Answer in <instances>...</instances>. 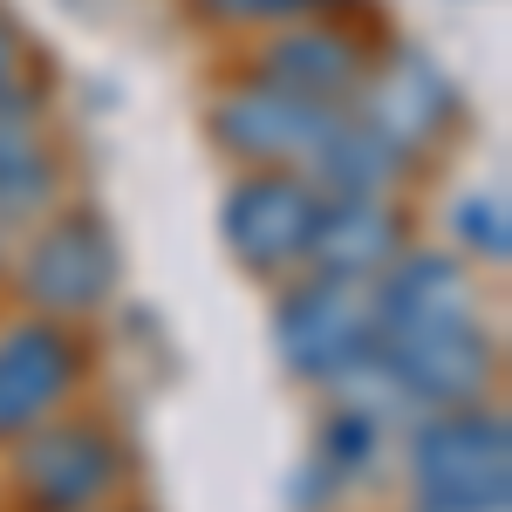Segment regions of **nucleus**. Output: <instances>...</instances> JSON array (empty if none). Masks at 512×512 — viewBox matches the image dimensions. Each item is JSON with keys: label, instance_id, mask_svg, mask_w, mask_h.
<instances>
[{"label": "nucleus", "instance_id": "14", "mask_svg": "<svg viewBox=\"0 0 512 512\" xmlns=\"http://www.w3.org/2000/svg\"><path fill=\"white\" fill-rule=\"evenodd\" d=\"M55 205V151L35 123V103L0 110V219H41Z\"/></svg>", "mask_w": 512, "mask_h": 512}, {"label": "nucleus", "instance_id": "2", "mask_svg": "<svg viewBox=\"0 0 512 512\" xmlns=\"http://www.w3.org/2000/svg\"><path fill=\"white\" fill-rule=\"evenodd\" d=\"M274 349L287 376L335 390L349 369L376 355V321H369V287L328 274H301L274 301Z\"/></svg>", "mask_w": 512, "mask_h": 512}, {"label": "nucleus", "instance_id": "12", "mask_svg": "<svg viewBox=\"0 0 512 512\" xmlns=\"http://www.w3.org/2000/svg\"><path fill=\"white\" fill-rule=\"evenodd\" d=\"M362 76H369V48L342 35L335 21H294L260 48V82L308 103H355Z\"/></svg>", "mask_w": 512, "mask_h": 512}, {"label": "nucleus", "instance_id": "1", "mask_svg": "<svg viewBox=\"0 0 512 512\" xmlns=\"http://www.w3.org/2000/svg\"><path fill=\"white\" fill-rule=\"evenodd\" d=\"M417 512H506L512 506V424L492 403L417 410L403 437Z\"/></svg>", "mask_w": 512, "mask_h": 512}, {"label": "nucleus", "instance_id": "18", "mask_svg": "<svg viewBox=\"0 0 512 512\" xmlns=\"http://www.w3.org/2000/svg\"><path fill=\"white\" fill-rule=\"evenodd\" d=\"M0 28H7V21H0Z\"/></svg>", "mask_w": 512, "mask_h": 512}, {"label": "nucleus", "instance_id": "7", "mask_svg": "<svg viewBox=\"0 0 512 512\" xmlns=\"http://www.w3.org/2000/svg\"><path fill=\"white\" fill-rule=\"evenodd\" d=\"M82 383V349L62 321H14L0 328V444L48 424Z\"/></svg>", "mask_w": 512, "mask_h": 512}, {"label": "nucleus", "instance_id": "9", "mask_svg": "<svg viewBox=\"0 0 512 512\" xmlns=\"http://www.w3.org/2000/svg\"><path fill=\"white\" fill-rule=\"evenodd\" d=\"M410 246V219L396 198H376V192H342V198H321L315 226H308V274H328V280H369L390 267L396 253Z\"/></svg>", "mask_w": 512, "mask_h": 512}, {"label": "nucleus", "instance_id": "6", "mask_svg": "<svg viewBox=\"0 0 512 512\" xmlns=\"http://www.w3.org/2000/svg\"><path fill=\"white\" fill-rule=\"evenodd\" d=\"M117 294V239L96 212L48 219L21 253V301L48 321H82Z\"/></svg>", "mask_w": 512, "mask_h": 512}, {"label": "nucleus", "instance_id": "17", "mask_svg": "<svg viewBox=\"0 0 512 512\" xmlns=\"http://www.w3.org/2000/svg\"><path fill=\"white\" fill-rule=\"evenodd\" d=\"M205 21H226V28H260V21H301L315 7H342V0H192Z\"/></svg>", "mask_w": 512, "mask_h": 512}, {"label": "nucleus", "instance_id": "13", "mask_svg": "<svg viewBox=\"0 0 512 512\" xmlns=\"http://www.w3.org/2000/svg\"><path fill=\"white\" fill-rule=\"evenodd\" d=\"M355 96H362L355 110L376 117L396 144H410V151H424L431 137H444L451 117H458V89H451V76L437 69L431 55H417V48H396L383 69L362 76Z\"/></svg>", "mask_w": 512, "mask_h": 512}, {"label": "nucleus", "instance_id": "8", "mask_svg": "<svg viewBox=\"0 0 512 512\" xmlns=\"http://www.w3.org/2000/svg\"><path fill=\"white\" fill-rule=\"evenodd\" d=\"M472 267L458 253H431V246H403L383 274L369 280V321L376 342L410 335V328H437V321H472Z\"/></svg>", "mask_w": 512, "mask_h": 512}, {"label": "nucleus", "instance_id": "5", "mask_svg": "<svg viewBox=\"0 0 512 512\" xmlns=\"http://www.w3.org/2000/svg\"><path fill=\"white\" fill-rule=\"evenodd\" d=\"M376 362L396 383L403 410H465V403H485V390L499 383V342L478 328V315L390 335L376 342Z\"/></svg>", "mask_w": 512, "mask_h": 512}, {"label": "nucleus", "instance_id": "4", "mask_svg": "<svg viewBox=\"0 0 512 512\" xmlns=\"http://www.w3.org/2000/svg\"><path fill=\"white\" fill-rule=\"evenodd\" d=\"M321 212V192L294 164H253L219 205V233L233 260L260 280H287L308 260V226Z\"/></svg>", "mask_w": 512, "mask_h": 512}, {"label": "nucleus", "instance_id": "15", "mask_svg": "<svg viewBox=\"0 0 512 512\" xmlns=\"http://www.w3.org/2000/svg\"><path fill=\"white\" fill-rule=\"evenodd\" d=\"M383 451V417L376 410H355V403H335L321 417V444H315V465L328 478H362Z\"/></svg>", "mask_w": 512, "mask_h": 512}, {"label": "nucleus", "instance_id": "11", "mask_svg": "<svg viewBox=\"0 0 512 512\" xmlns=\"http://www.w3.org/2000/svg\"><path fill=\"white\" fill-rule=\"evenodd\" d=\"M328 110H342V103H308V96H287L274 82H239L212 103V137L239 164H301Z\"/></svg>", "mask_w": 512, "mask_h": 512}, {"label": "nucleus", "instance_id": "3", "mask_svg": "<svg viewBox=\"0 0 512 512\" xmlns=\"http://www.w3.org/2000/svg\"><path fill=\"white\" fill-rule=\"evenodd\" d=\"M123 444L103 424L82 417H48L14 437V492L28 512H103L123 485Z\"/></svg>", "mask_w": 512, "mask_h": 512}, {"label": "nucleus", "instance_id": "16", "mask_svg": "<svg viewBox=\"0 0 512 512\" xmlns=\"http://www.w3.org/2000/svg\"><path fill=\"white\" fill-rule=\"evenodd\" d=\"M458 239H465V253L485 260V267H506L512 260V219H506V198L499 192H472L458 205Z\"/></svg>", "mask_w": 512, "mask_h": 512}, {"label": "nucleus", "instance_id": "10", "mask_svg": "<svg viewBox=\"0 0 512 512\" xmlns=\"http://www.w3.org/2000/svg\"><path fill=\"white\" fill-rule=\"evenodd\" d=\"M294 171H301L321 198H342V192L390 198V192H403V185H410L417 151H410V144H396L390 130H383L376 117H362L355 103H342V110H328L321 137L308 144V158L294 164Z\"/></svg>", "mask_w": 512, "mask_h": 512}]
</instances>
